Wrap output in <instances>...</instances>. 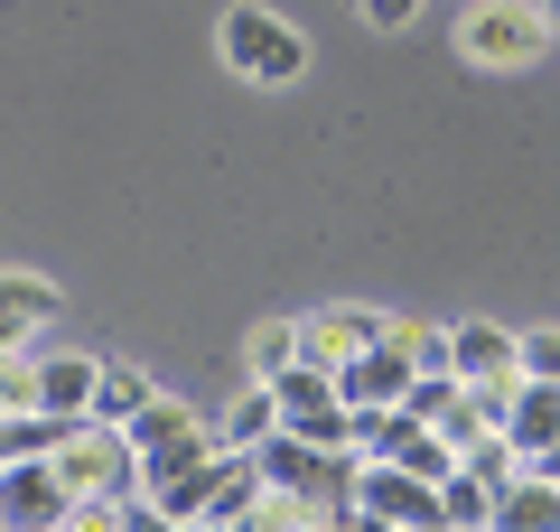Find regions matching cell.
Wrapping results in <instances>:
<instances>
[{
	"label": "cell",
	"instance_id": "17",
	"mask_svg": "<svg viewBox=\"0 0 560 532\" xmlns=\"http://www.w3.org/2000/svg\"><path fill=\"white\" fill-rule=\"evenodd\" d=\"M140 402H150V383H140L131 365H103V383H94V420H131Z\"/></svg>",
	"mask_w": 560,
	"mask_h": 532
},
{
	"label": "cell",
	"instance_id": "18",
	"mask_svg": "<svg viewBox=\"0 0 560 532\" xmlns=\"http://www.w3.org/2000/svg\"><path fill=\"white\" fill-rule=\"evenodd\" d=\"M253 383H271V374H290V365H300V327H253Z\"/></svg>",
	"mask_w": 560,
	"mask_h": 532
},
{
	"label": "cell",
	"instance_id": "14",
	"mask_svg": "<svg viewBox=\"0 0 560 532\" xmlns=\"http://www.w3.org/2000/svg\"><path fill=\"white\" fill-rule=\"evenodd\" d=\"M271 430H280V393H271V383H253L234 412H215V449H261Z\"/></svg>",
	"mask_w": 560,
	"mask_h": 532
},
{
	"label": "cell",
	"instance_id": "21",
	"mask_svg": "<svg viewBox=\"0 0 560 532\" xmlns=\"http://www.w3.org/2000/svg\"><path fill=\"white\" fill-rule=\"evenodd\" d=\"M355 10H364L374 28H411V20H420V0H355Z\"/></svg>",
	"mask_w": 560,
	"mask_h": 532
},
{
	"label": "cell",
	"instance_id": "13",
	"mask_svg": "<svg viewBox=\"0 0 560 532\" xmlns=\"http://www.w3.org/2000/svg\"><path fill=\"white\" fill-rule=\"evenodd\" d=\"M94 383H103V365L94 355H47V374H38V402L47 412H66V420H94Z\"/></svg>",
	"mask_w": 560,
	"mask_h": 532
},
{
	"label": "cell",
	"instance_id": "6",
	"mask_svg": "<svg viewBox=\"0 0 560 532\" xmlns=\"http://www.w3.org/2000/svg\"><path fill=\"white\" fill-rule=\"evenodd\" d=\"M0 523H20V532H66L75 523V486L57 476V458H10L0 467Z\"/></svg>",
	"mask_w": 560,
	"mask_h": 532
},
{
	"label": "cell",
	"instance_id": "5",
	"mask_svg": "<svg viewBox=\"0 0 560 532\" xmlns=\"http://www.w3.org/2000/svg\"><path fill=\"white\" fill-rule=\"evenodd\" d=\"M215 38H224V66H243L253 84H300V66H308L300 28L271 20V10H224Z\"/></svg>",
	"mask_w": 560,
	"mask_h": 532
},
{
	"label": "cell",
	"instance_id": "7",
	"mask_svg": "<svg viewBox=\"0 0 560 532\" xmlns=\"http://www.w3.org/2000/svg\"><path fill=\"white\" fill-rule=\"evenodd\" d=\"M541 0H477V10H467V57L477 66H533V47H541Z\"/></svg>",
	"mask_w": 560,
	"mask_h": 532
},
{
	"label": "cell",
	"instance_id": "15",
	"mask_svg": "<svg viewBox=\"0 0 560 532\" xmlns=\"http://www.w3.org/2000/svg\"><path fill=\"white\" fill-rule=\"evenodd\" d=\"M38 374H47V355L0 346V412H47V402H38Z\"/></svg>",
	"mask_w": 560,
	"mask_h": 532
},
{
	"label": "cell",
	"instance_id": "16",
	"mask_svg": "<svg viewBox=\"0 0 560 532\" xmlns=\"http://www.w3.org/2000/svg\"><path fill=\"white\" fill-rule=\"evenodd\" d=\"M440 505H448V523H495V486H486V476L477 467H458V476H448V486H440Z\"/></svg>",
	"mask_w": 560,
	"mask_h": 532
},
{
	"label": "cell",
	"instance_id": "9",
	"mask_svg": "<svg viewBox=\"0 0 560 532\" xmlns=\"http://www.w3.org/2000/svg\"><path fill=\"white\" fill-rule=\"evenodd\" d=\"M383 336H393V317H374V309H318V317H300V355H308V365H346V355L383 346Z\"/></svg>",
	"mask_w": 560,
	"mask_h": 532
},
{
	"label": "cell",
	"instance_id": "20",
	"mask_svg": "<svg viewBox=\"0 0 560 532\" xmlns=\"http://www.w3.org/2000/svg\"><path fill=\"white\" fill-rule=\"evenodd\" d=\"M401 346L420 355V374H440V365H448V336L440 327H401Z\"/></svg>",
	"mask_w": 560,
	"mask_h": 532
},
{
	"label": "cell",
	"instance_id": "11",
	"mask_svg": "<svg viewBox=\"0 0 560 532\" xmlns=\"http://www.w3.org/2000/svg\"><path fill=\"white\" fill-rule=\"evenodd\" d=\"M448 365H458L467 383H523V336L467 317V327H448Z\"/></svg>",
	"mask_w": 560,
	"mask_h": 532
},
{
	"label": "cell",
	"instance_id": "22",
	"mask_svg": "<svg viewBox=\"0 0 560 532\" xmlns=\"http://www.w3.org/2000/svg\"><path fill=\"white\" fill-rule=\"evenodd\" d=\"M541 20H551V28H560V0H541Z\"/></svg>",
	"mask_w": 560,
	"mask_h": 532
},
{
	"label": "cell",
	"instance_id": "4",
	"mask_svg": "<svg viewBox=\"0 0 560 532\" xmlns=\"http://www.w3.org/2000/svg\"><path fill=\"white\" fill-rule=\"evenodd\" d=\"M355 523H401V532H440L448 505L440 486L420 467H401V458H364L355 467Z\"/></svg>",
	"mask_w": 560,
	"mask_h": 532
},
{
	"label": "cell",
	"instance_id": "3",
	"mask_svg": "<svg viewBox=\"0 0 560 532\" xmlns=\"http://www.w3.org/2000/svg\"><path fill=\"white\" fill-rule=\"evenodd\" d=\"M57 476L75 495H150V486H140V449H131L121 420H75L66 449H57Z\"/></svg>",
	"mask_w": 560,
	"mask_h": 532
},
{
	"label": "cell",
	"instance_id": "19",
	"mask_svg": "<svg viewBox=\"0 0 560 532\" xmlns=\"http://www.w3.org/2000/svg\"><path fill=\"white\" fill-rule=\"evenodd\" d=\"M523 374H551V383H560V327H533V336H523Z\"/></svg>",
	"mask_w": 560,
	"mask_h": 532
},
{
	"label": "cell",
	"instance_id": "12",
	"mask_svg": "<svg viewBox=\"0 0 560 532\" xmlns=\"http://www.w3.org/2000/svg\"><path fill=\"white\" fill-rule=\"evenodd\" d=\"M504 439H514L523 458H541L560 439V383L551 374H523L514 383V412H504Z\"/></svg>",
	"mask_w": 560,
	"mask_h": 532
},
{
	"label": "cell",
	"instance_id": "10",
	"mask_svg": "<svg viewBox=\"0 0 560 532\" xmlns=\"http://www.w3.org/2000/svg\"><path fill=\"white\" fill-rule=\"evenodd\" d=\"M66 317V290L38 271H0V346H28V336H47Z\"/></svg>",
	"mask_w": 560,
	"mask_h": 532
},
{
	"label": "cell",
	"instance_id": "1",
	"mask_svg": "<svg viewBox=\"0 0 560 532\" xmlns=\"http://www.w3.org/2000/svg\"><path fill=\"white\" fill-rule=\"evenodd\" d=\"M261 486H271V476H261L253 449H206L187 476L160 486V523H253Z\"/></svg>",
	"mask_w": 560,
	"mask_h": 532
},
{
	"label": "cell",
	"instance_id": "8",
	"mask_svg": "<svg viewBox=\"0 0 560 532\" xmlns=\"http://www.w3.org/2000/svg\"><path fill=\"white\" fill-rule=\"evenodd\" d=\"M337 383H346V402H401L420 383V355L401 346V327L383 336V346H364V355H346L337 365Z\"/></svg>",
	"mask_w": 560,
	"mask_h": 532
},
{
	"label": "cell",
	"instance_id": "2",
	"mask_svg": "<svg viewBox=\"0 0 560 532\" xmlns=\"http://www.w3.org/2000/svg\"><path fill=\"white\" fill-rule=\"evenodd\" d=\"M121 430H131V449H140V486H150V495H160L168 476H187L206 449H215V420L187 412V402H168V393H150Z\"/></svg>",
	"mask_w": 560,
	"mask_h": 532
}]
</instances>
